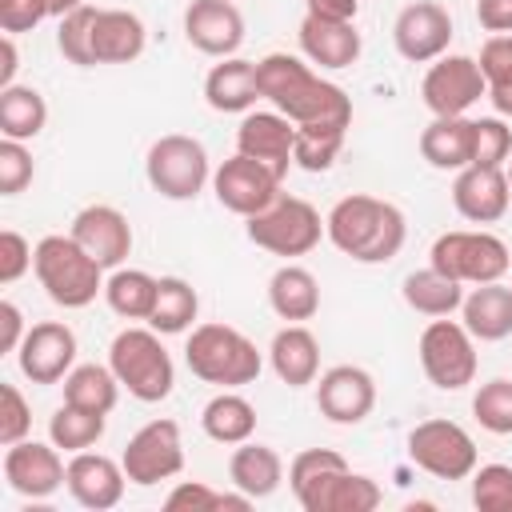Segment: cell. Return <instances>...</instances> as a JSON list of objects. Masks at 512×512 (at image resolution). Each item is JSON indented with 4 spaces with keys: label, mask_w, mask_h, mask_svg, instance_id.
Masks as SVG:
<instances>
[{
    "label": "cell",
    "mask_w": 512,
    "mask_h": 512,
    "mask_svg": "<svg viewBox=\"0 0 512 512\" xmlns=\"http://www.w3.org/2000/svg\"><path fill=\"white\" fill-rule=\"evenodd\" d=\"M260 96L296 124V164L304 172H324L344 148L352 128V100L340 84L320 80L300 56L268 52L256 60Z\"/></svg>",
    "instance_id": "1"
},
{
    "label": "cell",
    "mask_w": 512,
    "mask_h": 512,
    "mask_svg": "<svg viewBox=\"0 0 512 512\" xmlns=\"http://www.w3.org/2000/svg\"><path fill=\"white\" fill-rule=\"evenodd\" d=\"M288 484L304 512H372L384 492L372 476L352 472L332 448H304L288 464Z\"/></svg>",
    "instance_id": "2"
},
{
    "label": "cell",
    "mask_w": 512,
    "mask_h": 512,
    "mask_svg": "<svg viewBox=\"0 0 512 512\" xmlns=\"http://www.w3.org/2000/svg\"><path fill=\"white\" fill-rule=\"evenodd\" d=\"M324 232L328 240L356 264H388L408 236L404 212L392 200L368 196V192H352L344 200L332 204V212L324 216Z\"/></svg>",
    "instance_id": "3"
},
{
    "label": "cell",
    "mask_w": 512,
    "mask_h": 512,
    "mask_svg": "<svg viewBox=\"0 0 512 512\" xmlns=\"http://www.w3.org/2000/svg\"><path fill=\"white\" fill-rule=\"evenodd\" d=\"M32 272L40 280V288L48 292L52 304L60 308H88L100 292H104V268L76 244V236H44L36 244V260Z\"/></svg>",
    "instance_id": "4"
},
{
    "label": "cell",
    "mask_w": 512,
    "mask_h": 512,
    "mask_svg": "<svg viewBox=\"0 0 512 512\" xmlns=\"http://www.w3.org/2000/svg\"><path fill=\"white\" fill-rule=\"evenodd\" d=\"M184 360L192 368V376H200L204 384H220V388H240L252 384L264 368L260 348L232 324H200L192 328L188 344H184Z\"/></svg>",
    "instance_id": "5"
},
{
    "label": "cell",
    "mask_w": 512,
    "mask_h": 512,
    "mask_svg": "<svg viewBox=\"0 0 512 512\" xmlns=\"http://www.w3.org/2000/svg\"><path fill=\"white\" fill-rule=\"evenodd\" d=\"M108 368L116 372L120 388H128V396H136L140 404H160L176 384L172 356L160 344L156 328H124V332H116L112 344H108Z\"/></svg>",
    "instance_id": "6"
},
{
    "label": "cell",
    "mask_w": 512,
    "mask_h": 512,
    "mask_svg": "<svg viewBox=\"0 0 512 512\" xmlns=\"http://www.w3.org/2000/svg\"><path fill=\"white\" fill-rule=\"evenodd\" d=\"M428 264L444 276H452L456 284H492L504 280V272L512 268V252L500 236L484 232V228H456L432 240Z\"/></svg>",
    "instance_id": "7"
},
{
    "label": "cell",
    "mask_w": 512,
    "mask_h": 512,
    "mask_svg": "<svg viewBox=\"0 0 512 512\" xmlns=\"http://www.w3.org/2000/svg\"><path fill=\"white\" fill-rule=\"evenodd\" d=\"M320 232H324L320 212L288 192H280L264 212L248 216V240L272 256H304L320 244Z\"/></svg>",
    "instance_id": "8"
},
{
    "label": "cell",
    "mask_w": 512,
    "mask_h": 512,
    "mask_svg": "<svg viewBox=\"0 0 512 512\" xmlns=\"http://www.w3.org/2000/svg\"><path fill=\"white\" fill-rule=\"evenodd\" d=\"M144 172H148V184L164 196V200H196L212 176L208 168V152L196 136H184V132H168L160 136L152 148H148V160H144Z\"/></svg>",
    "instance_id": "9"
},
{
    "label": "cell",
    "mask_w": 512,
    "mask_h": 512,
    "mask_svg": "<svg viewBox=\"0 0 512 512\" xmlns=\"http://www.w3.org/2000/svg\"><path fill=\"white\" fill-rule=\"evenodd\" d=\"M416 352H420L424 376L436 388H444V392H460V388H468L476 380V368H480V360H476V336L464 324H456V320L436 316L420 332V348Z\"/></svg>",
    "instance_id": "10"
},
{
    "label": "cell",
    "mask_w": 512,
    "mask_h": 512,
    "mask_svg": "<svg viewBox=\"0 0 512 512\" xmlns=\"http://www.w3.org/2000/svg\"><path fill=\"white\" fill-rule=\"evenodd\" d=\"M408 456L436 480H468L476 472V440L456 420H420L408 432Z\"/></svg>",
    "instance_id": "11"
},
{
    "label": "cell",
    "mask_w": 512,
    "mask_h": 512,
    "mask_svg": "<svg viewBox=\"0 0 512 512\" xmlns=\"http://www.w3.org/2000/svg\"><path fill=\"white\" fill-rule=\"evenodd\" d=\"M124 476L140 488H152L160 480L180 476L184 468V444H180V424L176 420H148L144 428L132 432V440L120 452Z\"/></svg>",
    "instance_id": "12"
},
{
    "label": "cell",
    "mask_w": 512,
    "mask_h": 512,
    "mask_svg": "<svg viewBox=\"0 0 512 512\" xmlns=\"http://www.w3.org/2000/svg\"><path fill=\"white\" fill-rule=\"evenodd\" d=\"M420 96L432 116H464L480 96H488V84L472 56H440L424 72Z\"/></svg>",
    "instance_id": "13"
},
{
    "label": "cell",
    "mask_w": 512,
    "mask_h": 512,
    "mask_svg": "<svg viewBox=\"0 0 512 512\" xmlns=\"http://www.w3.org/2000/svg\"><path fill=\"white\" fill-rule=\"evenodd\" d=\"M280 176L272 172V168H264L260 160H252V156H244V152H236L232 160H224L216 172H212V192H216V200L228 208V212H236V216H256V212H264L276 196H280Z\"/></svg>",
    "instance_id": "14"
},
{
    "label": "cell",
    "mask_w": 512,
    "mask_h": 512,
    "mask_svg": "<svg viewBox=\"0 0 512 512\" xmlns=\"http://www.w3.org/2000/svg\"><path fill=\"white\" fill-rule=\"evenodd\" d=\"M16 360L32 384H60L76 368V332L64 320H40L20 340Z\"/></svg>",
    "instance_id": "15"
},
{
    "label": "cell",
    "mask_w": 512,
    "mask_h": 512,
    "mask_svg": "<svg viewBox=\"0 0 512 512\" xmlns=\"http://www.w3.org/2000/svg\"><path fill=\"white\" fill-rule=\"evenodd\" d=\"M392 44L408 64H432L448 52L452 44V16L448 8L432 4V0H416L408 8H400L396 24H392Z\"/></svg>",
    "instance_id": "16"
},
{
    "label": "cell",
    "mask_w": 512,
    "mask_h": 512,
    "mask_svg": "<svg viewBox=\"0 0 512 512\" xmlns=\"http://www.w3.org/2000/svg\"><path fill=\"white\" fill-rule=\"evenodd\" d=\"M4 480L16 496L28 500H48L64 480H68V464L60 460L56 444H40V440H20L4 452Z\"/></svg>",
    "instance_id": "17"
},
{
    "label": "cell",
    "mask_w": 512,
    "mask_h": 512,
    "mask_svg": "<svg viewBox=\"0 0 512 512\" xmlns=\"http://www.w3.org/2000/svg\"><path fill=\"white\" fill-rule=\"evenodd\" d=\"M76 244L100 264V268H120L132 252V224L120 208L112 204H88L72 216V228Z\"/></svg>",
    "instance_id": "18"
},
{
    "label": "cell",
    "mask_w": 512,
    "mask_h": 512,
    "mask_svg": "<svg viewBox=\"0 0 512 512\" xmlns=\"http://www.w3.org/2000/svg\"><path fill=\"white\" fill-rule=\"evenodd\" d=\"M236 152L260 160L284 180L296 164V124L280 112H248L236 128Z\"/></svg>",
    "instance_id": "19"
},
{
    "label": "cell",
    "mask_w": 512,
    "mask_h": 512,
    "mask_svg": "<svg viewBox=\"0 0 512 512\" xmlns=\"http://www.w3.org/2000/svg\"><path fill=\"white\" fill-rule=\"evenodd\" d=\"M184 36L204 56H236L244 44V16L232 0H192L184 12Z\"/></svg>",
    "instance_id": "20"
},
{
    "label": "cell",
    "mask_w": 512,
    "mask_h": 512,
    "mask_svg": "<svg viewBox=\"0 0 512 512\" xmlns=\"http://www.w3.org/2000/svg\"><path fill=\"white\" fill-rule=\"evenodd\" d=\"M316 408L332 424H360L376 408V380L356 364H336L316 384Z\"/></svg>",
    "instance_id": "21"
},
{
    "label": "cell",
    "mask_w": 512,
    "mask_h": 512,
    "mask_svg": "<svg viewBox=\"0 0 512 512\" xmlns=\"http://www.w3.org/2000/svg\"><path fill=\"white\" fill-rule=\"evenodd\" d=\"M124 464H116L112 456H100V452H72L68 460V480L64 488L72 492V500L80 508H92V512H104V508H116L120 496H124Z\"/></svg>",
    "instance_id": "22"
},
{
    "label": "cell",
    "mask_w": 512,
    "mask_h": 512,
    "mask_svg": "<svg viewBox=\"0 0 512 512\" xmlns=\"http://www.w3.org/2000/svg\"><path fill=\"white\" fill-rule=\"evenodd\" d=\"M452 204L472 224H496L512 204L508 172L504 168H480V164L460 168L456 184H452Z\"/></svg>",
    "instance_id": "23"
},
{
    "label": "cell",
    "mask_w": 512,
    "mask_h": 512,
    "mask_svg": "<svg viewBox=\"0 0 512 512\" xmlns=\"http://www.w3.org/2000/svg\"><path fill=\"white\" fill-rule=\"evenodd\" d=\"M148 32L144 20L128 8H96L92 20V60L96 64H128L144 52Z\"/></svg>",
    "instance_id": "24"
},
{
    "label": "cell",
    "mask_w": 512,
    "mask_h": 512,
    "mask_svg": "<svg viewBox=\"0 0 512 512\" xmlns=\"http://www.w3.org/2000/svg\"><path fill=\"white\" fill-rule=\"evenodd\" d=\"M472 148H476V120L468 116H432V124L420 132V156L440 172L468 168Z\"/></svg>",
    "instance_id": "25"
},
{
    "label": "cell",
    "mask_w": 512,
    "mask_h": 512,
    "mask_svg": "<svg viewBox=\"0 0 512 512\" xmlns=\"http://www.w3.org/2000/svg\"><path fill=\"white\" fill-rule=\"evenodd\" d=\"M268 360H272V372L288 388L316 384V376H320V340L304 324H284L268 344Z\"/></svg>",
    "instance_id": "26"
},
{
    "label": "cell",
    "mask_w": 512,
    "mask_h": 512,
    "mask_svg": "<svg viewBox=\"0 0 512 512\" xmlns=\"http://www.w3.org/2000/svg\"><path fill=\"white\" fill-rule=\"evenodd\" d=\"M300 52L308 64L320 68H352L360 56V32L356 24H336V20H316L304 16L300 20Z\"/></svg>",
    "instance_id": "27"
},
{
    "label": "cell",
    "mask_w": 512,
    "mask_h": 512,
    "mask_svg": "<svg viewBox=\"0 0 512 512\" xmlns=\"http://www.w3.org/2000/svg\"><path fill=\"white\" fill-rule=\"evenodd\" d=\"M204 100L216 112H248L256 100H264L256 80V60L224 56L220 64H212V72L204 76Z\"/></svg>",
    "instance_id": "28"
},
{
    "label": "cell",
    "mask_w": 512,
    "mask_h": 512,
    "mask_svg": "<svg viewBox=\"0 0 512 512\" xmlns=\"http://www.w3.org/2000/svg\"><path fill=\"white\" fill-rule=\"evenodd\" d=\"M460 312H464L460 324H464L476 340H484V344L512 336V288L500 284V280L476 284V288L464 296Z\"/></svg>",
    "instance_id": "29"
},
{
    "label": "cell",
    "mask_w": 512,
    "mask_h": 512,
    "mask_svg": "<svg viewBox=\"0 0 512 512\" xmlns=\"http://www.w3.org/2000/svg\"><path fill=\"white\" fill-rule=\"evenodd\" d=\"M228 476H232V488H236V492H244V496H252V500H264V496H272V492L280 488V480H284V460H280L276 448L244 440V444H236V452H232V460H228Z\"/></svg>",
    "instance_id": "30"
},
{
    "label": "cell",
    "mask_w": 512,
    "mask_h": 512,
    "mask_svg": "<svg viewBox=\"0 0 512 512\" xmlns=\"http://www.w3.org/2000/svg\"><path fill=\"white\" fill-rule=\"evenodd\" d=\"M268 304L280 320L288 324H300V320H312L320 312V284L308 268L300 264H280L268 280Z\"/></svg>",
    "instance_id": "31"
},
{
    "label": "cell",
    "mask_w": 512,
    "mask_h": 512,
    "mask_svg": "<svg viewBox=\"0 0 512 512\" xmlns=\"http://www.w3.org/2000/svg\"><path fill=\"white\" fill-rule=\"evenodd\" d=\"M400 296H404V304H408L412 312L436 320V316H452V312L464 304V284H456L452 276H444V272H436V268L428 264V268L404 276Z\"/></svg>",
    "instance_id": "32"
},
{
    "label": "cell",
    "mask_w": 512,
    "mask_h": 512,
    "mask_svg": "<svg viewBox=\"0 0 512 512\" xmlns=\"http://www.w3.org/2000/svg\"><path fill=\"white\" fill-rule=\"evenodd\" d=\"M200 428H204V436L216 440V444H244V440H252V432H256V408H252L240 392L224 388V392H216V396L204 404Z\"/></svg>",
    "instance_id": "33"
},
{
    "label": "cell",
    "mask_w": 512,
    "mask_h": 512,
    "mask_svg": "<svg viewBox=\"0 0 512 512\" xmlns=\"http://www.w3.org/2000/svg\"><path fill=\"white\" fill-rule=\"evenodd\" d=\"M48 124V104L28 84L0 88V136L8 140H36Z\"/></svg>",
    "instance_id": "34"
},
{
    "label": "cell",
    "mask_w": 512,
    "mask_h": 512,
    "mask_svg": "<svg viewBox=\"0 0 512 512\" xmlns=\"http://www.w3.org/2000/svg\"><path fill=\"white\" fill-rule=\"evenodd\" d=\"M156 288H160V280L148 276L144 268H116L104 280V300L124 320H148L156 308Z\"/></svg>",
    "instance_id": "35"
},
{
    "label": "cell",
    "mask_w": 512,
    "mask_h": 512,
    "mask_svg": "<svg viewBox=\"0 0 512 512\" xmlns=\"http://www.w3.org/2000/svg\"><path fill=\"white\" fill-rule=\"evenodd\" d=\"M200 312V296L196 288L184 280V276H160V288H156V308L148 316V328H156L160 336H180L192 328Z\"/></svg>",
    "instance_id": "36"
},
{
    "label": "cell",
    "mask_w": 512,
    "mask_h": 512,
    "mask_svg": "<svg viewBox=\"0 0 512 512\" xmlns=\"http://www.w3.org/2000/svg\"><path fill=\"white\" fill-rule=\"evenodd\" d=\"M116 396H120V380H116V372L108 364H76L64 376V400L76 404V408L108 416L116 408Z\"/></svg>",
    "instance_id": "37"
},
{
    "label": "cell",
    "mask_w": 512,
    "mask_h": 512,
    "mask_svg": "<svg viewBox=\"0 0 512 512\" xmlns=\"http://www.w3.org/2000/svg\"><path fill=\"white\" fill-rule=\"evenodd\" d=\"M100 436H104V412H88V408H76L68 400L48 420V440L56 448H64V452H84Z\"/></svg>",
    "instance_id": "38"
},
{
    "label": "cell",
    "mask_w": 512,
    "mask_h": 512,
    "mask_svg": "<svg viewBox=\"0 0 512 512\" xmlns=\"http://www.w3.org/2000/svg\"><path fill=\"white\" fill-rule=\"evenodd\" d=\"M480 72L488 84V100L500 116H512V32L508 36H488L480 48Z\"/></svg>",
    "instance_id": "39"
},
{
    "label": "cell",
    "mask_w": 512,
    "mask_h": 512,
    "mask_svg": "<svg viewBox=\"0 0 512 512\" xmlns=\"http://www.w3.org/2000/svg\"><path fill=\"white\" fill-rule=\"evenodd\" d=\"M252 504V496H244V492H216V488H208L204 480H180L168 496H164V508L168 512H180V508H188V512H220V508H248Z\"/></svg>",
    "instance_id": "40"
},
{
    "label": "cell",
    "mask_w": 512,
    "mask_h": 512,
    "mask_svg": "<svg viewBox=\"0 0 512 512\" xmlns=\"http://www.w3.org/2000/svg\"><path fill=\"white\" fill-rule=\"evenodd\" d=\"M92 20H96V8L80 4L76 12L60 16V24H56V48L76 68H92L96 64L92 60Z\"/></svg>",
    "instance_id": "41"
},
{
    "label": "cell",
    "mask_w": 512,
    "mask_h": 512,
    "mask_svg": "<svg viewBox=\"0 0 512 512\" xmlns=\"http://www.w3.org/2000/svg\"><path fill=\"white\" fill-rule=\"evenodd\" d=\"M472 416L480 420L484 432L512 436V380L496 376V380L480 384V392L472 396Z\"/></svg>",
    "instance_id": "42"
},
{
    "label": "cell",
    "mask_w": 512,
    "mask_h": 512,
    "mask_svg": "<svg viewBox=\"0 0 512 512\" xmlns=\"http://www.w3.org/2000/svg\"><path fill=\"white\" fill-rule=\"evenodd\" d=\"M472 504L480 512H512V468L480 464L472 472Z\"/></svg>",
    "instance_id": "43"
},
{
    "label": "cell",
    "mask_w": 512,
    "mask_h": 512,
    "mask_svg": "<svg viewBox=\"0 0 512 512\" xmlns=\"http://www.w3.org/2000/svg\"><path fill=\"white\" fill-rule=\"evenodd\" d=\"M508 156H512V128L500 116H480L476 120L472 164H480V168H504Z\"/></svg>",
    "instance_id": "44"
},
{
    "label": "cell",
    "mask_w": 512,
    "mask_h": 512,
    "mask_svg": "<svg viewBox=\"0 0 512 512\" xmlns=\"http://www.w3.org/2000/svg\"><path fill=\"white\" fill-rule=\"evenodd\" d=\"M32 152L24 148V140H0V196H20L32 184Z\"/></svg>",
    "instance_id": "45"
},
{
    "label": "cell",
    "mask_w": 512,
    "mask_h": 512,
    "mask_svg": "<svg viewBox=\"0 0 512 512\" xmlns=\"http://www.w3.org/2000/svg\"><path fill=\"white\" fill-rule=\"evenodd\" d=\"M32 428V408L24 400V392L16 384H0V444L12 448L20 440H28Z\"/></svg>",
    "instance_id": "46"
},
{
    "label": "cell",
    "mask_w": 512,
    "mask_h": 512,
    "mask_svg": "<svg viewBox=\"0 0 512 512\" xmlns=\"http://www.w3.org/2000/svg\"><path fill=\"white\" fill-rule=\"evenodd\" d=\"M36 260V248L16 232V228H4L0 232V284H16Z\"/></svg>",
    "instance_id": "47"
},
{
    "label": "cell",
    "mask_w": 512,
    "mask_h": 512,
    "mask_svg": "<svg viewBox=\"0 0 512 512\" xmlns=\"http://www.w3.org/2000/svg\"><path fill=\"white\" fill-rule=\"evenodd\" d=\"M48 12V0H0V32L8 36H20V32H32Z\"/></svg>",
    "instance_id": "48"
},
{
    "label": "cell",
    "mask_w": 512,
    "mask_h": 512,
    "mask_svg": "<svg viewBox=\"0 0 512 512\" xmlns=\"http://www.w3.org/2000/svg\"><path fill=\"white\" fill-rule=\"evenodd\" d=\"M476 20L484 32L508 36L512 32V0H476Z\"/></svg>",
    "instance_id": "49"
},
{
    "label": "cell",
    "mask_w": 512,
    "mask_h": 512,
    "mask_svg": "<svg viewBox=\"0 0 512 512\" xmlns=\"http://www.w3.org/2000/svg\"><path fill=\"white\" fill-rule=\"evenodd\" d=\"M360 0H304V16L316 20H336V24H356Z\"/></svg>",
    "instance_id": "50"
},
{
    "label": "cell",
    "mask_w": 512,
    "mask_h": 512,
    "mask_svg": "<svg viewBox=\"0 0 512 512\" xmlns=\"http://www.w3.org/2000/svg\"><path fill=\"white\" fill-rule=\"evenodd\" d=\"M24 336H28V328H24L20 308L12 300H0V352H16Z\"/></svg>",
    "instance_id": "51"
},
{
    "label": "cell",
    "mask_w": 512,
    "mask_h": 512,
    "mask_svg": "<svg viewBox=\"0 0 512 512\" xmlns=\"http://www.w3.org/2000/svg\"><path fill=\"white\" fill-rule=\"evenodd\" d=\"M16 40L4 32V40H0V88H8L12 80H16Z\"/></svg>",
    "instance_id": "52"
},
{
    "label": "cell",
    "mask_w": 512,
    "mask_h": 512,
    "mask_svg": "<svg viewBox=\"0 0 512 512\" xmlns=\"http://www.w3.org/2000/svg\"><path fill=\"white\" fill-rule=\"evenodd\" d=\"M80 4H84V0H48V12H52V16L60 20V16H68V12H76Z\"/></svg>",
    "instance_id": "53"
},
{
    "label": "cell",
    "mask_w": 512,
    "mask_h": 512,
    "mask_svg": "<svg viewBox=\"0 0 512 512\" xmlns=\"http://www.w3.org/2000/svg\"><path fill=\"white\" fill-rule=\"evenodd\" d=\"M508 188H512V156H508Z\"/></svg>",
    "instance_id": "54"
}]
</instances>
